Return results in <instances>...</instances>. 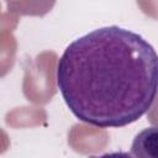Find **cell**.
I'll return each mask as SVG.
<instances>
[{"mask_svg": "<svg viewBox=\"0 0 158 158\" xmlns=\"http://www.w3.org/2000/svg\"><path fill=\"white\" fill-rule=\"evenodd\" d=\"M98 158H133V156L128 152H111V153H105Z\"/></svg>", "mask_w": 158, "mask_h": 158, "instance_id": "3", "label": "cell"}, {"mask_svg": "<svg viewBox=\"0 0 158 158\" xmlns=\"http://www.w3.org/2000/svg\"><path fill=\"white\" fill-rule=\"evenodd\" d=\"M56 80L70 112L99 127H123L153 106L158 95V53L141 35L112 25L68 44Z\"/></svg>", "mask_w": 158, "mask_h": 158, "instance_id": "1", "label": "cell"}, {"mask_svg": "<svg viewBox=\"0 0 158 158\" xmlns=\"http://www.w3.org/2000/svg\"><path fill=\"white\" fill-rule=\"evenodd\" d=\"M133 158H158V126H151L139 131L131 144Z\"/></svg>", "mask_w": 158, "mask_h": 158, "instance_id": "2", "label": "cell"}]
</instances>
